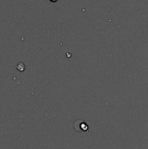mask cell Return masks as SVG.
<instances>
[{
  "mask_svg": "<svg viewBox=\"0 0 148 149\" xmlns=\"http://www.w3.org/2000/svg\"><path fill=\"white\" fill-rule=\"evenodd\" d=\"M17 69L19 71V72H23L24 69H25V65L24 63H19L17 65Z\"/></svg>",
  "mask_w": 148,
  "mask_h": 149,
  "instance_id": "6da1fadb",
  "label": "cell"
},
{
  "mask_svg": "<svg viewBox=\"0 0 148 149\" xmlns=\"http://www.w3.org/2000/svg\"><path fill=\"white\" fill-rule=\"evenodd\" d=\"M51 2H53V3H55V2H57L58 0H50Z\"/></svg>",
  "mask_w": 148,
  "mask_h": 149,
  "instance_id": "7a4b0ae2",
  "label": "cell"
}]
</instances>
